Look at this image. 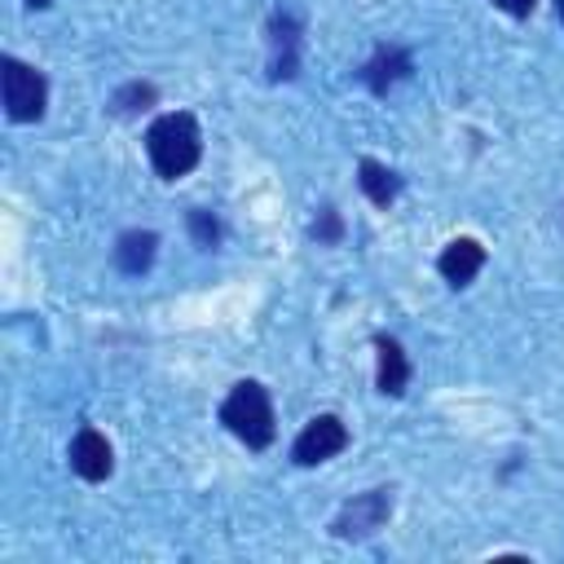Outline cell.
Wrapping results in <instances>:
<instances>
[{
  "label": "cell",
  "mask_w": 564,
  "mask_h": 564,
  "mask_svg": "<svg viewBox=\"0 0 564 564\" xmlns=\"http://www.w3.org/2000/svg\"><path fill=\"white\" fill-rule=\"evenodd\" d=\"M154 84H128V88H119L115 97H110V106H115V115H137V110H145V106H154Z\"/></svg>",
  "instance_id": "cell-13"
},
{
  "label": "cell",
  "mask_w": 564,
  "mask_h": 564,
  "mask_svg": "<svg viewBox=\"0 0 564 564\" xmlns=\"http://www.w3.org/2000/svg\"><path fill=\"white\" fill-rule=\"evenodd\" d=\"M560 212H564V207H560Z\"/></svg>",
  "instance_id": "cell-19"
},
{
  "label": "cell",
  "mask_w": 564,
  "mask_h": 564,
  "mask_svg": "<svg viewBox=\"0 0 564 564\" xmlns=\"http://www.w3.org/2000/svg\"><path fill=\"white\" fill-rule=\"evenodd\" d=\"M410 75V53L405 48H397V44H383V48H375V57L361 66V79L370 84V93H388L397 79H405Z\"/></svg>",
  "instance_id": "cell-9"
},
{
  "label": "cell",
  "mask_w": 564,
  "mask_h": 564,
  "mask_svg": "<svg viewBox=\"0 0 564 564\" xmlns=\"http://www.w3.org/2000/svg\"><path fill=\"white\" fill-rule=\"evenodd\" d=\"M555 4H560V13H564V0H555Z\"/></svg>",
  "instance_id": "cell-18"
},
{
  "label": "cell",
  "mask_w": 564,
  "mask_h": 564,
  "mask_svg": "<svg viewBox=\"0 0 564 564\" xmlns=\"http://www.w3.org/2000/svg\"><path fill=\"white\" fill-rule=\"evenodd\" d=\"M357 185H361V194H366L375 207H392L397 194H401V176H397L392 167L375 163V159H361V163H357Z\"/></svg>",
  "instance_id": "cell-11"
},
{
  "label": "cell",
  "mask_w": 564,
  "mask_h": 564,
  "mask_svg": "<svg viewBox=\"0 0 564 564\" xmlns=\"http://www.w3.org/2000/svg\"><path fill=\"white\" fill-rule=\"evenodd\" d=\"M66 458H70V471H75L79 480H93V485L115 471V449H110V441H106L97 427H79V432L70 436Z\"/></svg>",
  "instance_id": "cell-6"
},
{
  "label": "cell",
  "mask_w": 564,
  "mask_h": 564,
  "mask_svg": "<svg viewBox=\"0 0 564 564\" xmlns=\"http://www.w3.org/2000/svg\"><path fill=\"white\" fill-rule=\"evenodd\" d=\"M26 4H31V9H48L53 0H26Z\"/></svg>",
  "instance_id": "cell-17"
},
{
  "label": "cell",
  "mask_w": 564,
  "mask_h": 564,
  "mask_svg": "<svg viewBox=\"0 0 564 564\" xmlns=\"http://www.w3.org/2000/svg\"><path fill=\"white\" fill-rule=\"evenodd\" d=\"M189 234H194V242H198L203 251L220 242V225H216V216H212V212H203V207H194V212H189Z\"/></svg>",
  "instance_id": "cell-14"
},
{
  "label": "cell",
  "mask_w": 564,
  "mask_h": 564,
  "mask_svg": "<svg viewBox=\"0 0 564 564\" xmlns=\"http://www.w3.org/2000/svg\"><path fill=\"white\" fill-rule=\"evenodd\" d=\"M436 269H441V278H445L449 286H467V282L485 269V247H480L476 238H454V242H445V251L436 256Z\"/></svg>",
  "instance_id": "cell-7"
},
{
  "label": "cell",
  "mask_w": 564,
  "mask_h": 564,
  "mask_svg": "<svg viewBox=\"0 0 564 564\" xmlns=\"http://www.w3.org/2000/svg\"><path fill=\"white\" fill-rule=\"evenodd\" d=\"M0 93H4V115L13 123H35L48 106V79L13 53L0 57Z\"/></svg>",
  "instance_id": "cell-3"
},
{
  "label": "cell",
  "mask_w": 564,
  "mask_h": 564,
  "mask_svg": "<svg viewBox=\"0 0 564 564\" xmlns=\"http://www.w3.org/2000/svg\"><path fill=\"white\" fill-rule=\"evenodd\" d=\"M388 516H392V489H366L339 507V516L330 520V533L344 542H361V538L379 533L388 524Z\"/></svg>",
  "instance_id": "cell-4"
},
{
  "label": "cell",
  "mask_w": 564,
  "mask_h": 564,
  "mask_svg": "<svg viewBox=\"0 0 564 564\" xmlns=\"http://www.w3.org/2000/svg\"><path fill=\"white\" fill-rule=\"evenodd\" d=\"M339 234H344L339 212H335V207H322V216L313 220V238H317V242H339Z\"/></svg>",
  "instance_id": "cell-15"
},
{
  "label": "cell",
  "mask_w": 564,
  "mask_h": 564,
  "mask_svg": "<svg viewBox=\"0 0 564 564\" xmlns=\"http://www.w3.org/2000/svg\"><path fill=\"white\" fill-rule=\"evenodd\" d=\"M154 251H159V234H154V229H128V234H119V242H115V264H119L128 278H141V273L154 264Z\"/></svg>",
  "instance_id": "cell-10"
},
{
  "label": "cell",
  "mask_w": 564,
  "mask_h": 564,
  "mask_svg": "<svg viewBox=\"0 0 564 564\" xmlns=\"http://www.w3.org/2000/svg\"><path fill=\"white\" fill-rule=\"evenodd\" d=\"M220 423H225L247 449H264V445H273L278 423H273V401H269L264 383H256V379H238V383L229 388V397L220 401Z\"/></svg>",
  "instance_id": "cell-2"
},
{
  "label": "cell",
  "mask_w": 564,
  "mask_h": 564,
  "mask_svg": "<svg viewBox=\"0 0 564 564\" xmlns=\"http://www.w3.org/2000/svg\"><path fill=\"white\" fill-rule=\"evenodd\" d=\"M145 154H150V167H154L163 181H181V176L194 172L198 159H203L198 119H194L189 110H167V115H159V119L145 128Z\"/></svg>",
  "instance_id": "cell-1"
},
{
  "label": "cell",
  "mask_w": 564,
  "mask_h": 564,
  "mask_svg": "<svg viewBox=\"0 0 564 564\" xmlns=\"http://www.w3.org/2000/svg\"><path fill=\"white\" fill-rule=\"evenodd\" d=\"M375 352H379V370H375V383L383 397H401L405 383H410V361H405V348L392 339V335H379L375 339Z\"/></svg>",
  "instance_id": "cell-8"
},
{
  "label": "cell",
  "mask_w": 564,
  "mask_h": 564,
  "mask_svg": "<svg viewBox=\"0 0 564 564\" xmlns=\"http://www.w3.org/2000/svg\"><path fill=\"white\" fill-rule=\"evenodd\" d=\"M494 4H498V9H502V13H511V18H529V13H533V4H538V0H494Z\"/></svg>",
  "instance_id": "cell-16"
},
{
  "label": "cell",
  "mask_w": 564,
  "mask_h": 564,
  "mask_svg": "<svg viewBox=\"0 0 564 564\" xmlns=\"http://www.w3.org/2000/svg\"><path fill=\"white\" fill-rule=\"evenodd\" d=\"M348 449V427H344V419L339 414H313L304 427H300V436H295V445H291V458L300 463V467H317V463H326V458H335V454H344Z\"/></svg>",
  "instance_id": "cell-5"
},
{
  "label": "cell",
  "mask_w": 564,
  "mask_h": 564,
  "mask_svg": "<svg viewBox=\"0 0 564 564\" xmlns=\"http://www.w3.org/2000/svg\"><path fill=\"white\" fill-rule=\"evenodd\" d=\"M273 75L278 79H291L295 75V22L291 18H278L273 22Z\"/></svg>",
  "instance_id": "cell-12"
}]
</instances>
